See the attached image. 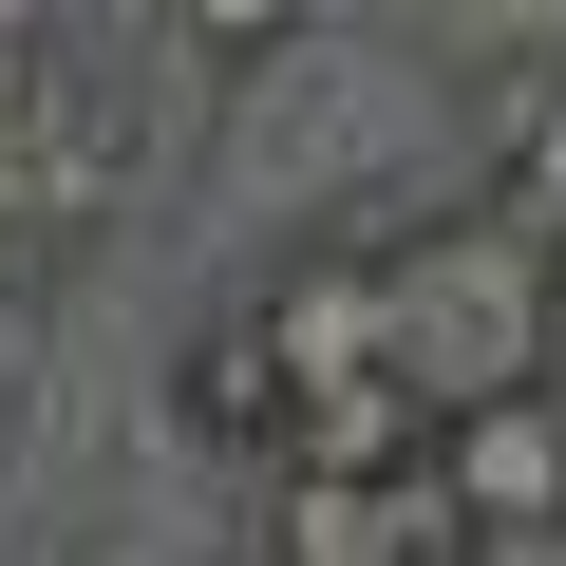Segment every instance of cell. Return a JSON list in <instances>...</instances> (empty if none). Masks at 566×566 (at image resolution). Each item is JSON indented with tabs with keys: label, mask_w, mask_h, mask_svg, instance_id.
Instances as JSON below:
<instances>
[{
	"label": "cell",
	"mask_w": 566,
	"mask_h": 566,
	"mask_svg": "<svg viewBox=\"0 0 566 566\" xmlns=\"http://www.w3.org/2000/svg\"><path fill=\"white\" fill-rule=\"evenodd\" d=\"M397 264V378L434 397V416H472V397H547V245H510L491 208H453L434 245H378Z\"/></svg>",
	"instance_id": "1"
},
{
	"label": "cell",
	"mask_w": 566,
	"mask_h": 566,
	"mask_svg": "<svg viewBox=\"0 0 566 566\" xmlns=\"http://www.w3.org/2000/svg\"><path fill=\"white\" fill-rule=\"evenodd\" d=\"M114 208V95L57 39H0V245H57Z\"/></svg>",
	"instance_id": "2"
},
{
	"label": "cell",
	"mask_w": 566,
	"mask_h": 566,
	"mask_svg": "<svg viewBox=\"0 0 566 566\" xmlns=\"http://www.w3.org/2000/svg\"><path fill=\"white\" fill-rule=\"evenodd\" d=\"M245 322H264V359H283L303 416H322V397H378V378H397V264H378V245H303Z\"/></svg>",
	"instance_id": "3"
},
{
	"label": "cell",
	"mask_w": 566,
	"mask_h": 566,
	"mask_svg": "<svg viewBox=\"0 0 566 566\" xmlns=\"http://www.w3.org/2000/svg\"><path fill=\"white\" fill-rule=\"evenodd\" d=\"M283 566H472L453 472H283Z\"/></svg>",
	"instance_id": "4"
},
{
	"label": "cell",
	"mask_w": 566,
	"mask_h": 566,
	"mask_svg": "<svg viewBox=\"0 0 566 566\" xmlns=\"http://www.w3.org/2000/svg\"><path fill=\"white\" fill-rule=\"evenodd\" d=\"M434 472H453L472 547L566 528V397H472V416H434Z\"/></svg>",
	"instance_id": "5"
},
{
	"label": "cell",
	"mask_w": 566,
	"mask_h": 566,
	"mask_svg": "<svg viewBox=\"0 0 566 566\" xmlns=\"http://www.w3.org/2000/svg\"><path fill=\"white\" fill-rule=\"evenodd\" d=\"M472 133H491V227L566 264V76H491Z\"/></svg>",
	"instance_id": "6"
},
{
	"label": "cell",
	"mask_w": 566,
	"mask_h": 566,
	"mask_svg": "<svg viewBox=\"0 0 566 566\" xmlns=\"http://www.w3.org/2000/svg\"><path fill=\"white\" fill-rule=\"evenodd\" d=\"M189 416H208V434H245V453H283V434H303V397H283V359H264V322H227V340H189Z\"/></svg>",
	"instance_id": "7"
},
{
	"label": "cell",
	"mask_w": 566,
	"mask_h": 566,
	"mask_svg": "<svg viewBox=\"0 0 566 566\" xmlns=\"http://www.w3.org/2000/svg\"><path fill=\"white\" fill-rule=\"evenodd\" d=\"M472 566H566V528H510V547H472Z\"/></svg>",
	"instance_id": "8"
}]
</instances>
